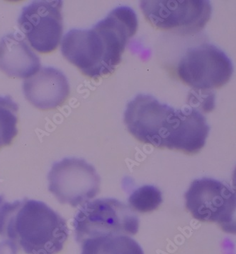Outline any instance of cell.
<instances>
[{
    "mask_svg": "<svg viewBox=\"0 0 236 254\" xmlns=\"http://www.w3.org/2000/svg\"><path fill=\"white\" fill-rule=\"evenodd\" d=\"M124 122L141 142L186 153L203 148L210 131L205 117L197 109H175L148 94H139L128 103Z\"/></svg>",
    "mask_w": 236,
    "mask_h": 254,
    "instance_id": "obj_1",
    "label": "cell"
},
{
    "mask_svg": "<svg viewBox=\"0 0 236 254\" xmlns=\"http://www.w3.org/2000/svg\"><path fill=\"white\" fill-rule=\"evenodd\" d=\"M134 9L121 6L91 29H72L63 37L61 52L69 62L91 78L111 74L121 63L129 40L136 34Z\"/></svg>",
    "mask_w": 236,
    "mask_h": 254,
    "instance_id": "obj_2",
    "label": "cell"
},
{
    "mask_svg": "<svg viewBox=\"0 0 236 254\" xmlns=\"http://www.w3.org/2000/svg\"><path fill=\"white\" fill-rule=\"evenodd\" d=\"M27 254H56L69 236L67 223L44 202L16 201L4 233Z\"/></svg>",
    "mask_w": 236,
    "mask_h": 254,
    "instance_id": "obj_3",
    "label": "cell"
},
{
    "mask_svg": "<svg viewBox=\"0 0 236 254\" xmlns=\"http://www.w3.org/2000/svg\"><path fill=\"white\" fill-rule=\"evenodd\" d=\"M78 243L106 235L133 236L139 231V220L130 207L114 198L97 199L84 203L73 220Z\"/></svg>",
    "mask_w": 236,
    "mask_h": 254,
    "instance_id": "obj_4",
    "label": "cell"
},
{
    "mask_svg": "<svg viewBox=\"0 0 236 254\" xmlns=\"http://www.w3.org/2000/svg\"><path fill=\"white\" fill-rule=\"evenodd\" d=\"M184 197L194 218L217 222L226 232H235L236 194L227 185L209 178L196 179Z\"/></svg>",
    "mask_w": 236,
    "mask_h": 254,
    "instance_id": "obj_5",
    "label": "cell"
},
{
    "mask_svg": "<svg viewBox=\"0 0 236 254\" xmlns=\"http://www.w3.org/2000/svg\"><path fill=\"white\" fill-rule=\"evenodd\" d=\"M234 73L232 61L217 46L204 43L187 50L177 66L182 82L198 90H209L227 84Z\"/></svg>",
    "mask_w": 236,
    "mask_h": 254,
    "instance_id": "obj_6",
    "label": "cell"
},
{
    "mask_svg": "<svg viewBox=\"0 0 236 254\" xmlns=\"http://www.w3.org/2000/svg\"><path fill=\"white\" fill-rule=\"evenodd\" d=\"M49 191L58 201L73 207L84 205L99 193L100 178L82 159L65 158L53 164L48 176Z\"/></svg>",
    "mask_w": 236,
    "mask_h": 254,
    "instance_id": "obj_7",
    "label": "cell"
},
{
    "mask_svg": "<svg viewBox=\"0 0 236 254\" xmlns=\"http://www.w3.org/2000/svg\"><path fill=\"white\" fill-rule=\"evenodd\" d=\"M141 9L156 27L192 35L204 29L212 15L208 0L141 1Z\"/></svg>",
    "mask_w": 236,
    "mask_h": 254,
    "instance_id": "obj_8",
    "label": "cell"
},
{
    "mask_svg": "<svg viewBox=\"0 0 236 254\" xmlns=\"http://www.w3.org/2000/svg\"><path fill=\"white\" fill-rule=\"evenodd\" d=\"M63 1H33L24 6L19 26L31 47L49 53L58 48L63 35Z\"/></svg>",
    "mask_w": 236,
    "mask_h": 254,
    "instance_id": "obj_9",
    "label": "cell"
},
{
    "mask_svg": "<svg viewBox=\"0 0 236 254\" xmlns=\"http://www.w3.org/2000/svg\"><path fill=\"white\" fill-rule=\"evenodd\" d=\"M25 97L41 110L56 109L66 100L70 94L67 77L54 67L40 69L23 83Z\"/></svg>",
    "mask_w": 236,
    "mask_h": 254,
    "instance_id": "obj_10",
    "label": "cell"
},
{
    "mask_svg": "<svg viewBox=\"0 0 236 254\" xmlns=\"http://www.w3.org/2000/svg\"><path fill=\"white\" fill-rule=\"evenodd\" d=\"M41 67L39 58L19 33L4 36L0 41V70L10 77L27 79Z\"/></svg>",
    "mask_w": 236,
    "mask_h": 254,
    "instance_id": "obj_11",
    "label": "cell"
},
{
    "mask_svg": "<svg viewBox=\"0 0 236 254\" xmlns=\"http://www.w3.org/2000/svg\"><path fill=\"white\" fill-rule=\"evenodd\" d=\"M81 254H144L141 246L129 236L106 235L81 242Z\"/></svg>",
    "mask_w": 236,
    "mask_h": 254,
    "instance_id": "obj_12",
    "label": "cell"
},
{
    "mask_svg": "<svg viewBox=\"0 0 236 254\" xmlns=\"http://www.w3.org/2000/svg\"><path fill=\"white\" fill-rule=\"evenodd\" d=\"M18 110L11 96H0V147L9 145L18 133Z\"/></svg>",
    "mask_w": 236,
    "mask_h": 254,
    "instance_id": "obj_13",
    "label": "cell"
},
{
    "mask_svg": "<svg viewBox=\"0 0 236 254\" xmlns=\"http://www.w3.org/2000/svg\"><path fill=\"white\" fill-rule=\"evenodd\" d=\"M162 202L160 190L154 186H144L133 192L129 198L133 210L148 212L156 210Z\"/></svg>",
    "mask_w": 236,
    "mask_h": 254,
    "instance_id": "obj_14",
    "label": "cell"
},
{
    "mask_svg": "<svg viewBox=\"0 0 236 254\" xmlns=\"http://www.w3.org/2000/svg\"><path fill=\"white\" fill-rule=\"evenodd\" d=\"M16 205L14 202H5L4 199L0 196V234H4L6 220Z\"/></svg>",
    "mask_w": 236,
    "mask_h": 254,
    "instance_id": "obj_15",
    "label": "cell"
}]
</instances>
